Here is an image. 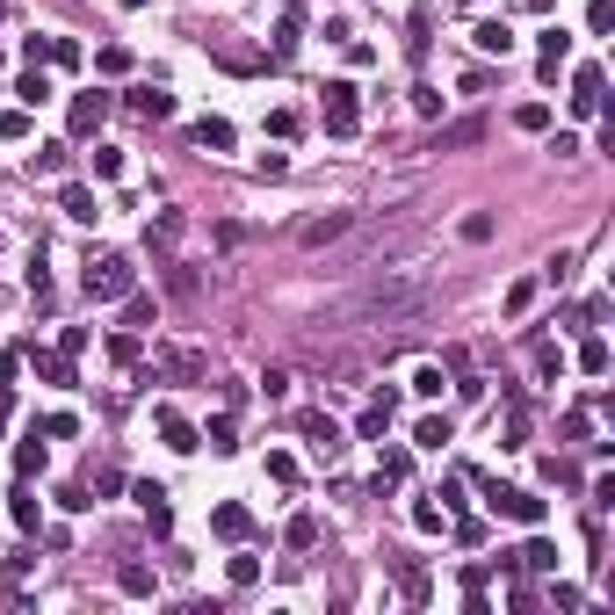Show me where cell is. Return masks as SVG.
<instances>
[{"instance_id":"1","label":"cell","mask_w":615,"mask_h":615,"mask_svg":"<svg viewBox=\"0 0 615 615\" xmlns=\"http://www.w3.org/2000/svg\"><path fill=\"white\" fill-rule=\"evenodd\" d=\"M434 304V283L420 268H376L355 297L333 304V333H406Z\"/></svg>"},{"instance_id":"2","label":"cell","mask_w":615,"mask_h":615,"mask_svg":"<svg viewBox=\"0 0 615 615\" xmlns=\"http://www.w3.org/2000/svg\"><path fill=\"white\" fill-rule=\"evenodd\" d=\"M80 290H87L94 304H109V297L138 290V268H131L124 254H87V275H80Z\"/></svg>"},{"instance_id":"3","label":"cell","mask_w":615,"mask_h":615,"mask_svg":"<svg viewBox=\"0 0 615 615\" xmlns=\"http://www.w3.org/2000/svg\"><path fill=\"white\" fill-rule=\"evenodd\" d=\"M485 499H492V514H507V522H522V529H543V514H550L529 485H485Z\"/></svg>"},{"instance_id":"4","label":"cell","mask_w":615,"mask_h":615,"mask_svg":"<svg viewBox=\"0 0 615 615\" xmlns=\"http://www.w3.org/2000/svg\"><path fill=\"white\" fill-rule=\"evenodd\" d=\"M326 131H333V138H355V131H362L355 80H326Z\"/></svg>"},{"instance_id":"5","label":"cell","mask_w":615,"mask_h":615,"mask_svg":"<svg viewBox=\"0 0 615 615\" xmlns=\"http://www.w3.org/2000/svg\"><path fill=\"white\" fill-rule=\"evenodd\" d=\"M297 434L312 441V457H319V464H333V457L348 449V434H341V420H326V413H304V420H297Z\"/></svg>"},{"instance_id":"6","label":"cell","mask_w":615,"mask_h":615,"mask_svg":"<svg viewBox=\"0 0 615 615\" xmlns=\"http://www.w3.org/2000/svg\"><path fill=\"white\" fill-rule=\"evenodd\" d=\"M572 66V36L565 29H543L536 36V73H543V87H557V73Z\"/></svg>"},{"instance_id":"7","label":"cell","mask_w":615,"mask_h":615,"mask_svg":"<svg viewBox=\"0 0 615 615\" xmlns=\"http://www.w3.org/2000/svg\"><path fill=\"white\" fill-rule=\"evenodd\" d=\"M391 420H399V391H376V399L362 406V420H355V434H362V441H384Z\"/></svg>"},{"instance_id":"8","label":"cell","mask_w":615,"mask_h":615,"mask_svg":"<svg viewBox=\"0 0 615 615\" xmlns=\"http://www.w3.org/2000/svg\"><path fill=\"white\" fill-rule=\"evenodd\" d=\"M131 499H138V507H145V522H152V536H166V529H174V507H166V485H152V478H138V485H131Z\"/></svg>"},{"instance_id":"9","label":"cell","mask_w":615,"mask_h":615,"mask_svg":"<svg viewBox=\"0 0 615 615\" xmlns=\"http://www.w3.org/2000/svg\"><path fill=\"white\" fill-rule=\"evenodd\" d=\"M304 8H312V0H283V22H275V59H297V44H304Z\"/></svg>"},{"instance_id":"10","label":"cell","mask_w":615,"mask_h":615,"mask_svg":"<svg viewBox=\"0 0 615 615\" xmlns=\"http://www.w3.org/2000/svg\"><path fill=\"white\" fill-rule=\"evenodd\" d=\"M101 117H109V94H101V87H94V94H73L66 131H73V138H94V124H101Z\"/></svg>"},{"instance_id":"11","label":"cell","mask_w":615,"mask_h":615,"mask_svg":"<svg viewBox=\"0 0 615 615\" xmlns=\"http://www.w3.org/2000/svg\"><path fill=\"white\" fill-rule=\"evenodd\" d=\"M478 138H485V117H464V124H441L427 152H464V145H478Z\"/></svg>"},{"instance_id":"12","label":"cell","mask_w":615,"mask_h":615,"mask_svg":"<svg viewBox=\"0 0 615 615\" xmlns=\"http://www.w3.org/2000/svg\"><path fill=\"white\" fill-rule=\"evenodd\" d=\"M601 87H608L601 66H579L572 73V109H579V117H601Z\"/></svg>"},{"instance_id":"13","label":"cell","mask_w":615,"mask_h":615,"mask_svg":"<svg viewBox=\"0 0 615 615\" xmlns=\"http://www.w3.org/2000/svg\"><path fill=\"white\" fill-rule=\"evenodd\" d=\"M210 529H217V536H225V543H247V536H254V514L239 507V499H225V507H217V514H210Z\"/></svg>"},{"instance_id":"14","label":"cell","mask_w":615,"mask_h":615,"mask_svg":"<svg viewBox=\"0 0 615 615\" xmlns=\"http://www.w3.org/2000/svg\"><path fill=\"white\" fill-rule=\"evenodd\" d=\"M514 572H557V543H550V536H529V543L514 550Z\"/></svg>"},{"instance_id":"15","label":"cell","mask_w":615,"mask_h":615,"mask_svg":"<svg viewBox=\"0 0 615 615\" xmlns=\"http://www.w3.org/2000/svg\"><path fill=\"white\" fill-rule=\"evenodd\" d=\"M355 232V217L348 210H326V217H312V225H304V247H326V239H348Z\"/></svg>"},{"instance_id":"16","label":"cell","mask_w":615,"mask_h":615,"mask_svg":"<svg viewBox=\"0 0 615 615\" xmlns=\"http://www.w3.org/2000/svg\"><path fill=\"white\" fill-rule=\"evenodd\" d=\"M413 441H420V449H441V441H457V420L449 413H420L413 420Z\"/></svg>"},{"instance_id":"17","label":"cell","mask_w":615,"mask_h":615,"mask_svg":"<svg viewBox=\"0 0 615 615\" xmlns=\"http://www.w3.org/2000/svg\"><path fill=\"white\" fill-rule=\"evenodd\" d=\"M189 138H196L203 152H232V138H239V131H232L225 117H196V131H189Z\"/></svg>"},{"instance_id":"18","label":"cell","mask_w":615,"mask_h":615,"mask_svg":"<svg viewBox=\"0 0 615 615\" xmlns=\"http://www.w3.org/2000/svg\"><path fill=\"white\" fill-rule=\"evenodd\" d=\"M152 420H159V434H166V449H182V457H189V449H196V427H189V420H182V413H174V406H159V413H152Z\"/></svg>"},{"instance_id":"19","label":"cell","mask_w":615,"mask_h":615,"mask_svg":"<svg viewBox=\"0 0 615 615\" xmlns=\"http://www.w3.org/2000/svg\"><path fill=\"white\" fill-rule=\"evenodd\" d=\"M471 44L485 51V59H507V51H514V29H507V22H478V29H471Z\"/></svg>"},{"instance_id":"20","label":"cell","mask_w":615,"mask_h":615,"mask_svg":"<svg viewBox=\"0 0 615 615\" xmlns=\"http://www.w3.org/2000/svg\"><path fill=\"white\" fill-rule=\"evenodd\" d=\"M131 109L145 124H159V117H174V94H166V87H131Z\"/></svg>"},{"instance_id":"21","label":"cell","mask_w":615,"mask_h":615,"mask_svg":"<svg viewBox=\"0 0 615 615\" xmlns=\"http://www.w3.org/2000/svg\"><path fill=\"white\" fill-rule=\"evenodd\" d=\"M29 362H36V376H44V384H73V355H51V348H29Z\"/></svg>"},{"instance_id":"22","label":"cell","mask_w":615,"mask_h":615,"mask_svg":"<svg viewBox=\"0 0 615 615\" xmlns=\"http://www.w3.org/2000/svg\"><path fill=\"white\" fill-rule=\"evenodd\" d=\"M59 210H66V217H80V225H94V217H101V210H94V196H87L80 182H66V189H59Z\"/></svg>"},{"instance_id":"23","label":"cell","mask_w":615,"mask_h":615,"mask_svg":"<svg viewBox=\"0 0 615 615\" xmlns=\"http://www.w3.org/2000/svg\"><path fill=\"white\" fill-rule=\"evenodd\" d=\"M174 239H182V210H159L152 225H145V247H159V254H166Z\"/></svg>"},{"instance_id":"24","label":"cell","mask_w":615,"mask_h":615,"mask_svg":"<svg viewBox=\"0 0 615 615\" xmlns=\"http://www.w3.org/2000/svg\"><path fill=\"white\" fill-rule=\"evenodd\" d=\"M579 369H587V376H608V341H601V333H587V341H579Z\"/></svg>"},{"instance_id":"25","label":"cell","mask_w":615,"mask_h":615,"mask_svg":"<svg viewBox=\"0 0 615 615\" xmlns=\"http://www.w3.org/2000/svg\"><path fill=\"white\" fill-rule=\"evenodd\" d=\"M66 159H73L66 145H36L29 152V174H66Z\"/></svg>"},{"instance_id":"26","label":"cell","mask_w":615,"mask_h":615,"mask_svg":"<svg viewBox=\"0 0 615 615\" xmlns=\"http://www.w3.org/2000/svg\"><path fill=\"white\" fill-rule=\"evenodd\" d=\"M15 101H22V109H36V101H51V80H44L36 66H29V73L15 80Z\"/></svg>"},{"instance_id":"27","label":"cell","mask_w":615,"mask_h":615,"mask_svg":"<svg viewBox=\"0 0 615 615\" xmlns=\"http://www.w3.org/2000/svg\"><path fill=\"white\" fill-rule=\"evenodd\" d=\"M203 434H210V449H217V457H232V449H239V434H232V413H217Z\"/></svg>"},{"instance_id":"28","label":"cell","mask_w":615,"mask_h":615,"mask_svg":"<svg viewBox=\"0 0 615 615\" xmlns=\"http://www.w3.org/2000/svg\"><path fill=\"white\" fill-rule=\"evenodd\" d=\"M399 594H406V601H427V572L413 565V557H399Z\"/></svg>"},{"instance_id":"29","label":"cell","mask_w":615,"mask_h":615,"mask_svg":"<svg viewBox=\"0 0 615 615\" xmlns=\"http://www.w3.org/2000/svg\"><path fill=\"white\" fill-rule=\"evenodd\" d=\"M117 587H124L131 601H145V594H152V572H145V565H117Z\"/></svg>"},{"instance_id":"30","label":"cell","mask_w":615,"mask_h":615,"mask_svg":"<svg viewBox=\"0 0 615 615\" xmlns=\"http://www.w3.org/2000/svg\"><path fill=\"white\" fill-rule=\"evenodd\" d=\"M441 384H449V376H441V362H420V369H413V391H420V399H441Z\"/></svg>"},{"instance_id":"31","label":"cell","mask_w":615,"mask_h":615,"mask_svg":"<svg viewBox=\"0 0 615 615\" xmlns=\"http://www.w3.org/2000/svg\"><path fill=\"white\" fill-rule=\"evenodd\" d=\"M514 124H522V131H550V101H522Z\"/></svg>"},{"instance_id":"32","label":"cell","mask_w":615,"mask_h":615,"mask_svg":"<svg viewBox=\"0 0 615 615\" xmlns=\"http://www.w3.org/2000/svg\"><path fill=\"white\" fill-rule=\"evenodd\" d=\"M15 471H22V478H36V471H44V441H36V434L15 449Z\"/></svg>"},{"instance_id":"33","label":"cell","mask_w":615,"mask_h":615,"mask_svg":"<svg viewBox=\"0 0 615 615\" xmlns=\"http://www.w3.org/2000/svg\"><path fill=\"white\" fill-rule=\"evenodd\" d=\"M413 529L420 536H441V507H434V499H413Z\"/></svg>"},{"instance_id":"34","label":"cell","mask_w":615,"mask_h":615,"mask_svg":"<svg viewBox=\"0 0 615 615\" xmlns=\"http://www.w3.org/2000/svg\"><path fill=\"white\" fill-rule=\"evenodd\" d=\"M94 174L117 182V174H124V152H117V145H94Z\"/></svg>"},{"instance_id":"35","label":"cell","mask_w":615,"mask_h":615,"mask_svg":"<svg viewBox=\"0 0 615 615\" xmlns=\"http://www.w3.org/2000/svg\"><path fill=\"white\" fill-rule=\"evenodd\" d=\"M268 478H275V485H297V457H283V449H268Z\"/></svg>"},{"instance_id":"36","label":"cell","mask_w":615,"mask_h":615,"mask_svg":"<svg viewBox=\"0 0 615 615\" xmlns=\"http://www.w3.org/2000/svg\"><path fill=\"white\" fill-rule=\"evenodd\" d=\"M225 572H232V587H239V594H247V587H254V579H261V557H232V565H225Z\"/></svg>"},{"instance_id":"37","label":"cell","mask_w":615,"mask_h":615,"mask_svg":"<svg viewBox=\"0 0 615 615\" xmlns=\"http://www.w3.org/2000/svg\"><path fill=\"white\" fill-rule=\"evenodd\" d=\"M587 29H594V36L615 29V0H594V8H587Z\"/></svg>"},{"instance_id":"38","label":"cell","mask_w":615,"mask_h":615,"mask_svg":"<svg viewBox=\"0 0 615 615\" xmlns=\"http://www.w3.org/2000/svg\"><path fill=\"white\" fill-rule=\"evenodd\" d=\"M8 514H15V529H22V536H29V529H36V522H44V514H36V499H29V492H15V507H8Z\"/></svg>"},{"instance_id":"39","label":"cell","mask_w":615,"mask_h":615,"mask_svg":"<svg viewBox=\"0 0 615 615\" xmlns=\"http://www.w3.org/2000/svg\"><path fill=\"white\" fill-rule=\"evenodd\" d=\"M290 543L312 550V543H319V514H297V522H290Z\"/></svg>"},{"instance_id":"40","label":"cell","mask_w":615,"mask_h":615,"mask_svg":"<svg viewBox=\"0 0 615 615\" xmlns=\"http://www.w3.org/2000/svg\"><path fill=\"white\" fill-rule=\"evenodd\" d=\"M109 355H117V362H124V369H131V362H138V355H145V348H138V333H117V341H109Z\"/></svg>"},{"instance_id":"41","label":"cell","mask_w":615,"mask_h":615,"mask_svg":"<svg viewBox=\"0 0 615 615\" xmlns=\"http://www.w3.org/2000/svg\"><path fill=\"white\" fill-rule=\"evenodd\" d=\"M51 66H80V44L73 36H51Z\"/></svg>"},{"instance_id":"42","label":"cell","mask_w":615,"mask_h":615,"mask_svg":"<svg viewBox=\"0 0 615 615\" xmlns=\"http://www.w3.org/2000/svg\"><path fill=\"white\" fill-rule=\"evenodd\" d=\"M94 66H101V73H131V51H124V44H109V51H101Z\"/></svg>"},{"instance_id":"43","label":"cell","mask_w":615,"mask_h":615,"mask_svg":"<svg viewBox=\"0 0 615 615\" xmlns=\"http://www.w3.org/2000/svg\"><path fill=\"white\" fill-rule=\"evenodd\" d=\"M536 376H565V355H557V348H536Z\"/></svg>"},{"instance_id":"44","label":"cell","mask_w":615,"mask_h":615,"mask_svg":"<svg viewBox=\"0 0 615 615\" xmlns=\"http://www.w3.org/2000/svg\"><path fill=\"white\" fill-rule=\"evenodd\" d=\"M0 138H29V117H22V109H8V117H0Z\"/></svg>"},{"instance_id":"45","label":"cell","mask_w":615,"mask_h":615,"mask_svg":"<svg viewBox=\"0 0 615 615\" xmlns=\"http://www.w3.org/2000/svg\"><path fill=\"white\" fill-rule=\"evenodd\" d=\"M15 369H22V348H0V384H15Z\"/></svg>"},{"instance_id":"46","label":"cell","mask_w":615,"mask_h":615,"mask_svg":"<svg viewBox=\"0 0 615 615\" xmlns=\"http://www.w3.org/2000/svg\"><path fill=\"white\" fill-rule=\"evenodd\" d=\"M8 406H15V384H0V427H8Z\"/></svg>"},{"instance_id":"47","label":"cell","mask_w":615,"mask_h":615,"mask_svg":"<svg viewBox=\"0 0 615 615\" xmlns=\"http://www.w3.org/2000/svg\"><path fill=\"white\" fill-rule=\"evenodd\" d=\"M529 8H536V15H550V8H557V0H529Z\"/></svg>"},{"instance_id":"48","label":"cell","mask_w":615,"mask_h":615,"mask_svg":"<svg viewBox=\"0 0 615 615\" xmlns=\"http://www.w3.org/2000/svg\"><path fill=\"white\" fill-rule=\"evenodd\" d=\"M117 8H131V15H138V8H145V0H117Z\"/></svg>"},{"instance_id":"49","label":"cell","mask_w":615,"mask_h":615,"mask_svg":"<svg viewBox=\"0 0 615 615\" xmlns=\"http://www.w3.org/2000/svg\"><path fill=\"white\" fill-rule=\"evenodd\" d=\"M464 8H485V0H464Z\"/></svg>"},{"instance_id":"50","label":"cell","mask_w":615,"mask_h":615,"mask_svg":"<svg viewBox=\"0 0 615 615\" xmlns=\"http://www.w3.org/2000/svg\"><path fill=\"white\" fill-rule=\"evenodd\" d=\"M0 73H8V59H0Z\"/></svg>"}]
</instances>
